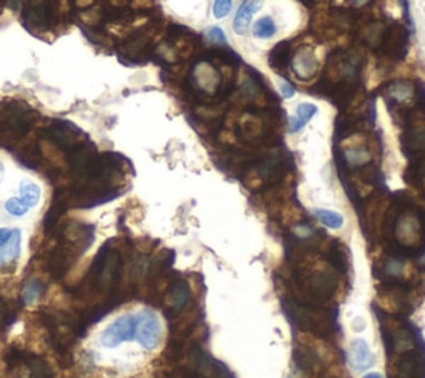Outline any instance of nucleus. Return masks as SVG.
Instances as JSON below:
<instances>
[{
	"instance_id": "f8f14e48",
	"label": "nucleus",
	"mask_w": 425,
	"mask_h": 378,
	"mask_svg": "<svg viewBox=\"0 0 425 378\" xmlns=\"http://www.w3.org/2000/svg\"><path fill=\"white\" fill-rule=\"evenodd\" d=\"M389 95L390 98L395 100V102H405V100L412 98L414 88L409 81H395L394 85H390Z\"/></svg>"
},
{
	"instance_id": "412c9836",
	"label": "nucleus",
	"mask_w": 425,
	"mask_h": 378,
	"mask_svg": "<svg viewBox=\"0 0 425 378\" xmlns=\"http://www.w3.org/2000/svg\"><path fill=\"white\" fill-rule=\"evenodd\" d=\"M12 236H13V229H7V228L0 229V249L6 246L8 241H11Z\"/></svg>"
},
{
	"instance_id": "b1692460",
	"label": "nucleus",
	"mask_w": 425,
	"mask_h": 378,
	"mask_svg": "<svg viewBox=\"0 0 425 378\" xmlns=\"http://www.w3.org/2000/svg\"><path fill=\"white\" fill-rule=\"evenodd\" d=\"M352 4H354L356 7H361V6H364V4H367L369 2V0H351Z\"/></svg>"
},
{
	"instance_id": "f3484780",
	"label": "nucleus",
	"mask_w": 425,
	"mask_h": 378,
	"mask_svg": "<svg viewBox=\"0 0 425 378\" xmlns=\"http://www.w3.org/2000/svg\"><path fill=\"white\" fill-rule=\"evenodd\" d=\"M346 160L351 166H361L366 161H369V155L364 150H347L346 151Z\"/></svg>"
},
{
	"instance_id": "423d86ee",
	"label": "nucleus",
	"mask_w": 425,
	"mask_h": 378,
	"mask_svg": "<svg viewBox=\"0 0 425 378\" xmlns=\"http://www.w3.org/2000/svg\"><path fill=\"white\" fill-rule=\"evenodd\" d=\"M293 66H294L296 75H298L301 80H309L314 73H316V69H318L316 57H314L311 50H308V49L301 50L299 54L294 57Z\"/></svg>"
},
{
	"instance_id": "f03ea898",
	"label": "nucleus",
	"mask_w": 425,
	"mask_h": 378,
	"mask_svg": "<svg viewBox=\"0 0 425 378\" xmlns=\"http://www.w3.org/2000/svg\"><path fill=\"white\" fill-rule=\"evenodd\" d=\"M136 335L135 338L145 350H155L161 341V322L158 315L151 310H145L136 315Z\"/></svg>"
},
{
	"instance_id": "1a4fd4ad",
	"label": "nucleus",
	"mask_w": 425,
	"mask_h": 378,
	"mask_svg": "<svg viewBox=\"0 0 425 378\" xmlns=\"http://www.w3.org/2000/svg\"><path fill=\"white\" fill-rule=\"evenodd\" d=\"M21 256V231L16 229L11 241L0 249V264H7V262L16 261Z\"/></svg>"
},
{
	"instance_id": "dca6fc26",
	"label": "nucleus",
	"mask_w": 425,
	"mask_h": 378,
	"mask_svg": "<svg viewBox=\"0 0 425 378\" xmlns=\"http://www.w3.org/2000/svg\"><path fill=\"white\" fill-rule=\"evenodd\" d=\"M28 206L23 204V201L21 198H11L6 203V211L11 214V216H16V218H22L25 216V214L28 213Z\"/></svg>"
},
{
	"instance_id": "a211bd4d",
	"label": "nucleus",
	"mask_w": 425,
	"mask_h": 378,
	"mask_svg": "<svg viewBox=\"0 0 425 378\" xmlns=\"http://www.w3.org/2000/svg\"><path fill=\"white\" fill-rule=\"evenodd\" d=\"M233 2L231 0H214L213 4V13L216 18H224L231 12Z\"/></svg>"
},
{
	"instance_id": "9d476101",
	"label": "nucleus",
	"mask_w": 425,
	"mask_h": 378,
	"mask_svg": "<svg viewBox=\"0 0 425 378\" xmlns=\"http://www.w3.org/2000/svg\"><path fill=\"white\" fill-rule=\"evenodd\" d=\"M296 360H298L301 370L314 372L319 368V357L314 353L311 348H299L296 352Z\"/></svg>"
},
{
	"instance_id": "ddd939ff",
	"label": "nucleus",
	"mask_w": 425,
	"mask_h": 378,
	"mask_svg": "<svg viewBox=\"0 0 425 378\" xmlns=\"http://www.w3.org/2000/svg\"><path fill=\"white\" fill-rule=\"evenodd\" d=\"M256 38H271L276 33V23L271 17H262L252 25Z\"/></svg>"
},
{
	"instance_id": "a878e982",
	"label": "nucleus",
	"mask_w": 425,
	"mask_h": 378,
	"mask_svg": "<svg viewBox=\"0 0 425 378\" xmlns=\"http://www.w3.org/2000/svg\"><path fill=\"white\" fill-rule=\"evenodd\" d=\"M419 266H422V267H425V254H424V256H422V257H420V259H419Z\"/></svg>"
},
{
	"instance_id": "7ed1b4c3",
	"label": "nucleus",
	"mask_w": 425,
	"mask_h": 378,
	"mask_svg": "<svg viewBox=\"0 0 425 378\" xmlns=\"http://www.w3.org/2000/svg\"><path fill=\"white\" fill-rule=\"evenodd\" d=\"M57 0H42L37 6L28 7L25 13V27L50 28L57 18Z\"/></svg>"
},
{
	"instance_id": "2eb2a0df",
	"label": "nucleus",
	"mask_w": 425,
	"mask_h": 378,
	"mask_svg": "<svg viewBox=\"0 0 425 378\" xmlns=\"http://www.w3.org/2000/svg\"><path fill=\"white\" fill-rule=\"evenodd\" d=\"M188 299H190L188 285L181 282V284L176 285L175 290L171 292V304H173L175 310H180L185 307L186 302H188Z\"/></svg>"
},
{
	"instance_id": "20e7f679",
	"label": "nucleus",
	"mask_w": 425,
	"mask_h": 378,
	"mask_svg": "<svg viewBox=\"0 0 425 378\" xmlns=\"http://www.w3.org/2000/svg\"><path fill=\"white\" fill-rule=\"evenodd\" d=\"M349 362L357 372H362L366 370V368H371L374 365L375 358L372 355L369 343H367L364 338H356V341L351 343Z\"/></svg>"
},
{
	"instance_id": "f257e3e1",
	"label": "nucleus",
	"mask_w": 425,
	"mask_h": 378,
	"mask_svg": "<svg viewBox=\"0 0 425 378\" xmlns=\"http://www.w3.org/2000/svg\"><path fill=\"white\" fill-rule=\"evenodd\" d=\"M136 315L133 314H123L117 317L102 330L100 345L105 348H117L122 343L133 341L136 335Z\"/></svg>"
},
{
	"instance_id": "6e6552de",
	"label": "nucleus",
	"mask_w": 425,
	"mask_h": 378,
	"mask_svg": "<svg viewBox=\"0 0 425 378\" xmlns=\"http://www.w3.org/2000/svg\"><path fill=\"white\" fill-rule=\"evenodd\" d=\"M40 186L35 184L30 179H23L21 183V199L23 201V204L28 206V208H35V206L40 203Z\"/></svg>"
},
{
	"instance_id": "5701e85b",
	"label": "nucleus",
	"mask_w": 425,
	"mask_h": 378,
	"mask_svg": "<svg viewBox=\"0 0 425 378\" xmlns=\"http://www.w3.org/2000/svg\"><path fill=\"white\" fill-rule=\"evenodd\" d=\"M23 2H25V0H8V4H11V7L13 8V11H18Z\"/></svg>"
},
{
	"instance_id": "9b49d317",
	"label": "nucleus",
	"mask_w": 425,
	"mask_h": 378,
	"mask_svg": "<svg viewBox=\"0 0 425 378\" xmlns=\"http://www.w3.org/2000/svg\"><path fill=\"white\" fill-rule=\"evenodd\" d=\"M318 221L329 229H341L344 226V218L336 211H329V209H318L316 213Z\"/></svg>"
},
{
	"instance_id": "39448f33",
	"label": "nucleus",
	"mask_w": 425,
	"mask_h": 378,
	"mask_svg": "<svg viewBox=\"0 0 425 378\" xmlns=\"http://www.w3.org/2000/svg\"><path fill=\"white\" fill-rule=\"evenodd\" d=\"M262 6V0H245V2L241 4L240 8H238L236 17H235V32L240 33H246L248 27H250V23L252 20V17H255V13L260 11Z\"/></svg>"
},
{
	"instance_id": "4be33fe9",
	"label": "nucleus",
	"mask_w": 425,
	"mask_h": 378,
	"mask_svg": "<svg viewBox=\"0 0 425 378\" xmlns=\"http://www.w3.org/2000/svg\"><path fill=\"white\" fill-rule=\"evenodd\" d=\"M352 329H354L356 332H362V330L366 329V319L356 317L354 320H352Z\"/></svg>"
},
{
	"instance_id": "6ab92c4d",
	"label": "nucleus",
	"mask_w": 425,
	"mask_h": 378,
	"mask_svg": "<svg viewBox=\"0 0 425 378\" xmlns=\"http://www.w3.org/2000/svg\"><path fill=\"white\" fill-rule=\"evenodd\" d=\"M206 38L211 44H216V45H228V40H226V35H224L223 28L219 27H213L209 28L208 33H206Z\"/></svg>"
},
{
	"instance_id": "4468645a",
	"label": "nucleus",
	"mask_w": 425,
	"mask_h": 378,
	"mask_svg": "<svg viewBox=\"0 0 425 378\" xmlns=\"http://www.w3.org/2000/svg\"><path fill=\"white\" fill-rule=\"evenodd\" d=\"M397 236L402 242H410L412 239L417 237V224L412 218H407L405 221L400 223L397 229Z\"/></svg>"
},
{
	"instance_id": "aec40b11",
	"label": "nucleus",
	"mask_w": 425,
	"mask_h": 378,
	"mask_svg": "<svg viewBox=\"0 0 425 378\" xmlns=\"http://www.w3.org/2000/svg\"><path fill=\"white\" fill-rule=\"evenodd\" d=\"M279 88H281V93H283V97L288 98V100L293 98L296 95V90H294L293 85L289 83V81H281Z\"/></svg>"
},
{
	"instance_id": "0eeeda50",
	"label": "nucleus",
	"mask_w": 425,
	"mask_h": 378,
	"mask_svg": "<svg viewBox=\"0 0 425 378\" xmlns=\"http://www.w3.org/2000/svg\"><path fill=\"white\" fill-rule=\"evenodd\" d=\"M318 113V107L313 103H301L296 108V113L289 118V130L291 133H298L311 122V118Z\"/></svg>"
},
{
	"instance_id": "393cba45",
	"label": "nucleus",
	"mask_w": 425,
	"mask_h": 378,
	"mask_svg": "<svg viewBox=\"0 0 425 378\" xmlns=\"http://www.w3.org/2000/svg\"><path fill=\"white\" fill-rule=\"evenodd\" d=\"M364 378H384L380 375V373H367Z\"/></svg>"
},
{
	"instance_id": "bb28decb",
	"label": "nucleus",
	"mask_w": 425,
	"mask_h": 378,
	"mask_svg": "<svg viewBox=\"0 0 425 378\" xmlns=\"http://www.w3.org/2000/svg\"><path fill=\"white\" fill-rule=\"evenodd\" d=\"M2 178H4V165L0 163V181H2Z\"/></svg>"
}]
</instances>
